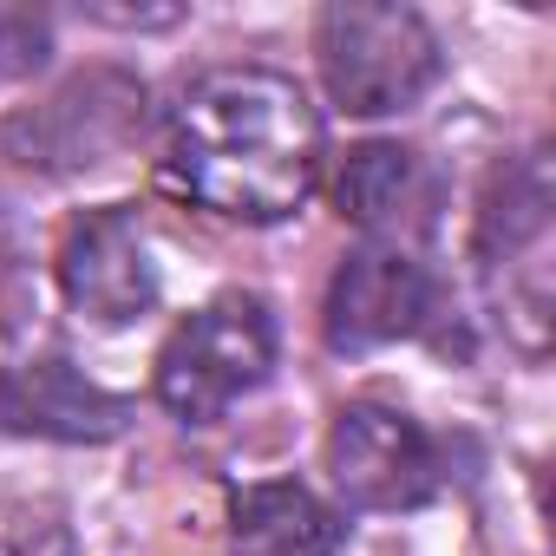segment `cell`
Listing matches in <instances>:
<instances>
[{"label": "cell", "instance_id": "1", "mask_svg": "<svg viewBox=\"0 0 556 556\" xmlns=\"http://www.w3.org/2000/svg\"><path fill=\"white\" fill-rule=\"evenodd\" d=\"M164 184L229 223H282L321 177V118L275 66H216L164 118Z\"/></svg>", "mask_w": 556, "mask_h": 556}, {"label": "cell", "instance_id": "2", "mask_svg": "<svg viewBox=\"0 0 556 556\" xmlns=\"http://www.w3.org/2000/svg\"><path fill=\"white\" fill-rule=\"evenodd\" d=\"M321 86L354 118L413 112L439 86V34L400 0H328L315 21Z\"/></svg>", "mask_w": 556, "mask_h": 556}, {"label": "cell", "instance_id": "3", "mask_svg": "<svg viewBox=\"0 0 556 556\" xmlns=\"http://www.w3.org/2000/svg\"><path fill=\"white\" fill-rule=\"evenodd\" d=\"M275 374V315L255 295H216L157 348V400L184 426H216Z\"/></svg>", "mask_w": 556, "mask_h": 556}, {"label": "cell", "instance_id": "4", "mask_svg": "<svg viewBox=\"0 0 556 556\" xmlns=\"http://www.w3.org/2000/svg\"><path fill=\"white\" fill-rule=\"evenodd\" d=\"M328 471L354 510H419L439 491V445L413 413L354 400L328 426Z\"/></svg>", "mask_w": 556, "mask_h": 556}, {"label": "cell", "instance_id": "5", "mask_svg": "<svg viewBox=\"0 0 556 556\" xmlns=\"http://www.w3.org/2000/svg\"><path fill=\"white\" fill-rule=\"evenodd\" d=\"M138 125H144V86L99 66L66 79L47 105H27L21 118H8V157L27 170H86L125 151Z\"/></svg>", "mask_w": 556, "mask_h": 556}, {"label": "cell", "instance_id": "6", "mask_svg": "<svg viewBox=\"0 0 556 556\" xmlns=\"http://www.w3.org/2000/svg\"><path fill=\"white\" fill-rule=\"evenodd\" d=\"M53 268H60L66 308L86 315L92 328H125V321L151 315V302H157V268H151L144 229L118 203L73 216L66 236H60Z\"/></svg>", "mask_w": 556, "mask_h": 556}, {"label": "cell", "instance_id": "7", "mask_svg": "<svg viewBox=\"0 0 556 556\" xmlns=\"http://www.w3.org/2000/svg\"><path fill=\"white\" fill-rule=\"evenodd\" d=\"M426 321H432V275L413 249L361 242L354 255H341L321 308V334L334 354H374L413 341Z\"/></svg>", "mask_w": 556, "mask_h": 556}, {"label": "cell", "instance_id": "8", "mask_svg": "<svg viewBox=\"0 0 556 556\" xmlns=\"http://www.w3.org/2000/svg\"><path fill=\"white\" fill-rule=\"evenodd\" d=\"M439 203H445V184L432 157L393 138L354 144L334 170V210L380 249H419L439 223Z\"/></svg>", "mask_w": 556, "mask_h": 556}, {"label": "cell", "instance_id": "9", "mask_svg": "<svg viewBox=\"0 0 556 556\" xmlns=\"http://www.w3.org/2000/svg\"><path fill=\"white\" fill-rule=\"evenodd\" d=\"M131 426V400L86 380L73 361H21L0 367V432L60 439V445H105Z\"/></svg>", "mask_w": 556, "mask_h": 556}, {"label": "cell", "instance_id": "10", "mask_svg": "<svg viewBox=\"0 0 556 556\" xmlns=\"http://www.w3.org/2000/svg\"><path fill=\"white\" fill-rule=\"evenodd\" d=\"M229 549L236 556H341L348 549V523L308 484L275 478V484L236 491V504H229Z\"/></svg>", "mask_w": 556, "mask_h": 556}, {"label": "cell", "instance_id": "11", "mask_svg": "<svg viewBox=\"0 0 556 556\" xmlns=\"http://www.w3.org/2000/svg\"><path fill=\"white\" fill-rule=\"evenodd\" d=\"M549 229V170L543 157H510L491 170V190L478 203V255L484 268L517 262L523 249H536Z\"/></svg>", "mask_w": 556, "mask_h": 556}, {"label": "cell", "instance_id": "12", "mask_svg": "<svg viewBox=\"0 0 556 556\" xmlns=\"http://www.w3.org/2000/svg\"><path fill=\"white\" fill-rule=\"evenodd\" d=\"M53 60V21L21 0H0V79H34Z\"/></svg>", "mask_w": 556, "mask_h": 556}, {"label": "cell", "instance_id": "13", "mask_svg": "<svg viewBox=\"0 0 556 556\" xmlns=\"http://www.w3.org/2000/svg\"><path fill=\"white\" fill-rule=\"evenodd\" d=\"M79 14L99 21V27H177L184 21V8H105V0H92Z\"/></svg>", "mask_w": 556, "mask_h": 556}]
</instances>
